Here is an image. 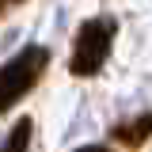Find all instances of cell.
I'll list each match as a JSON object with an SVG mask.
<instances>
[{
  "label": "cell",
  "instance_id": "6da1fadb",
  "mask_svg": "<svg viewBox=\"0 0 152 152\" xmlns=\"http://www.w3.org/2000/svg\"><path fill=\"white\" fill-rule=\"evenodd\" d=\"M46 65H50V50L46 46H27L12 61H4V69H0V114L12 110L19 99L42 80Z\"/></svg>",
  "mask_w": 152,
  "mask_h": 152
},
{
  "label": "cell",
  "instance_id": "7a4b0ae2",
  "mask_svg": "<svg viewBox=\"0 0 152 152\" xmlns=\"http://www.w3.org/2000/svg\"><path fill=\"white\" fill-rule=\"evenodd\" d=\"M114 31L118 27L107 15H95V19H88L80 27V34L72 42V61H69L72 76H95L103 69V61L110 53V42H114Z\"/></svg>",
  "mask_w": 152,
  "mask_h": 152
},
{
  "label": "cell",
  "instance_id": "3957f363",
  "mask_svg": "<svg viewBox=\"0 0 152 152\" xmlns=\"http://www.w3.org/2000/svg\"><path fill=\"white\" fill-rule=\"evenodd\" d=\"M110 133H114L118 145H126V148H141V145L152 137V114H141V118H129V122H118Z\"/></svg>",
  "mask_w": 152,
  "mask_h": 152
},
{
  "label": "cell",
  "instance_id": "277c9868",
  "mask_svg": "<svg viewBox=\"0 0 152 152\" xmlns=\"http://www.w3.org/2000/svg\"><path fill=\"white\" fill-rule=\"evenodd\" d=\"M31 133H34L31 122H19L15 129L8 133V141L0 145V152H27V148H31Z\"/></svg>",
  "mask_w": 152,
  "mask_h": 152
},
{
  "label": "cell",
  "instance_id": "5b68a950",
  "mask_svg": "<svg viewBox=\"0 0 152 152\" xmlns=\"http://www.w3.org/2000/svg\"><path fill=\"white\" fill-rule=\"evenodd\" d=\"M80 152H107V148H99V145H88V148H80Z\"/></svg>",
  "mask_w": 152,
  "mask_h": 152
},
{
  "label": "cell",
  "instance_id": "8992f818",
  "mask_svg": "<svg viewBox=\"0 0 152 152\" xmlns=\"http://www.w3.org/2000/svg\"><path fill=\"white\" fill-rule=\"evenodd\" d=\"M4 12H8V4H0V15H4Z\"/></svg>",
  "mask_w": 152,
  "mask_h": 152
}]
</instances>
